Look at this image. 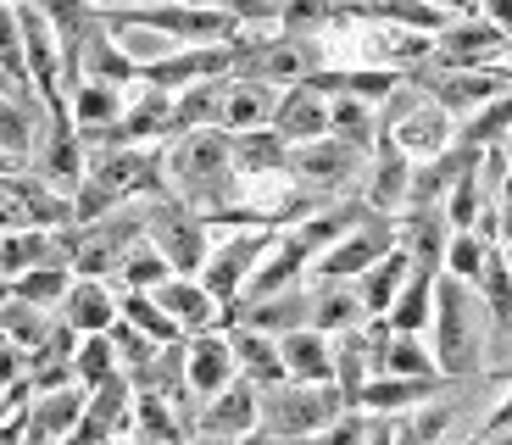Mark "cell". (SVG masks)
<instances>
[{"instance_id":"obj_1","label":"cell","mask_w":512,"mask_h":445,"mask_svg":"<svg viewBox=\"0 0 512 445\" xmlns=\"http://www.w3.org/2000/svg\"><path fill=\"white\" fill-rule=\"evenodd\" d=\"M162 190L179 206H190L195 217L218 223L223 212L245 206V184L234 173V140L223 128H195L179 140L162 145Z\"/></svg>"},{"instance_id":"obj_2","label":"cell","mask_w":512,"mask_h":445,"mask_svg":"<svg viewBox=\"0 0 512 445\" xmlns=\"http://www.w3.org/2000/svg\"><path fill=\"white\" fill-rule=\"evenodd\" d=\"M429 351H435L440 379H479L496 373V323L479 301L474 284L440 273L435 279V323H429Z\"/></svg>"},{"instance_id":"obj_3","label":"cell","mask_w":512,"mask_h":445,"mask_svg":"<svg viewBox=\"0 0 512 445\" xmlns=\"http://www.w3.org/2000/svg\"><path fill=\"white\" fill-rule=\"evenodd\" d=\"M368 162H373L368 151H357V145L323 134V140H312V145H295L284 178H290V190L301 195V201L329 206V201H351V195H362Z\"/></svg>"},{"instance_id":"obj_4","label":"cell","mask_w":512,"mask_h":445,"mask_svg":"<svg viewBox=\"0 0 512 445\" xmlns=\"http://www.w3.org/2000/svg\"><path fill=\"white\" fill-rule=\"evenodd\" d=\"M256 407H262L256 429L273 434L279 445H312L340 412H351L334 384H290V379L273 384V390H256Z\"/></svg>"},{"instance_id":"obj_5","label":"cell","mask_w":512,"mask_h":445,"mask_svg":"<svg viewBox=\"0 0 512 445\" xmlns=\"http://www.w3.org/2000/svg\"><path fill=\"white\" fill-rule=\"evenodd\" d=\"M145 240L167 256V267H173L179 279H195L206 267V251H212V223L195 217L190 206H179L162 190V195L145 201Z\"/></svg>"},{"instance_id":"obj_6","label":"cell","mask_w":512,"mask_h":445,"mask_svg":"<svg viewBox=\"0 0 512 445\" xmlns=\"http://www.w3.org/2000/svg\"><path fill=\"white\" fill-rule=\"evenodd\" d=\"M284 229H229L223 240H212V251H206V267L195 273L201 279V290L212 295L218 306H234L245 295V284H251V273L262 267V256L273 251V240H279Z\"/></svg>"},{"instance_id":"obj_7","label":"cell","mask_w":512,"mask_h":445,"mask_svg":"<svg viewBox=\"0 0 512 445\" xmlns=\"http://www.w3.org/2000/svg\"><path fill=\"white\" fill-rule=\"evenodd\" d=\"M390 251H396V217L368 212L357 229L346 234V240L334 245V251H323L318 262H312L307 279H323V284H357L362 273H368L373 262H384Z\"/></svg>"},{"instance_id":"obj_8","label":"cell","mask_w":512,"mask_h":445,"mask_svg":"<svg viewBox=\"0 0 512 445\" xmlns=\"http://www.w3.org/2000/svg\"><path fill=\"white\" fill-rule=\"evenodd\" d=\"M507 56V34L490 28L485 17H451L435 34V67H501Z\"/></svg>"},{"instance_id":"obj_9","label":"cell","mask_w":512,"mask_h":445,"mask_svg":"<svg viewBox=\"0 0 512 445\" xmlns=\"http://www.w3.org/2000/svg\"><path fill=\"white\" fill-rule=\"evenodd\" d=\"M396 245L407 251L412 273H429L440 279V267H446V245H451V223L440 206H407L396 217Z\"/></svg>"},{"instance_id":"obj_10","label":"cell","mask_w":512,"mask_h":445,"mask_svg":"<svg viewBox=\"0 0 512 445\" xmlns=\"http://www.w3.org/2000/svg\"><path fill=\"white\" fill-rule=\"evenodd\" d=\"M234 379H240V368H234V351H229V334L223 329H206V334L184 340V384H190L195 401L223 395Z\"/></svg>"},{"instance_id":"obj_11","label":"cell","mask_w":512,"mask_h":445,"mask_svg":"<svg viewBox=\"0 0 512 445\" xmlns=\"http://www.w3.org/2000/svg\"><path fill=\"white\" fill-rule=\"evenodd\" d=\"M206 78H229V45H184L167 62L145 67L140 84L145 89H167V95H184V89L206 84Z\"/></svg>"},{"instance_id":"obj_12","label":"cell","mask_w":512,"mask_h":445,"mask_svg":"<svg viewBox=\"0 0 512 445\" xmlns=\"http://www.w3.org/2000/svg\"><path fill=\"white\" fill-rule=\"evenodd\" d=\"M384 140L396 145L401 156H412V162H435V156H446L451 145H457V123H451V117L440 112L429 95H423V101L412 106V112L401 117V123L384 134Z\"/></svg>"},{"instance_id":"obj_13","label":"cell","mask_w":512,"mask_h":445,"mask_svg":"<svg viewBox=\"0 0 512 445\" xmlns=\"http://www.w3.org/2000/svg\"><path fill=\"white\" fill-rule=\"evenodd\" d=\"M407 190H412V156H401L390 140H379L368 178H362V206L379 217H401L407 212Z\"/></svg>"},{"instance_id":"obj_14","label":"cell","mask_w":512,"mask_h":445,"mask_svg":"<svg viewBox=\"0 0 512 445\" xmlns=\"http://www.w3.org/2000/svg\"><path fill=\"white\" fill-rule=\"evenodd\" d=\"M273 134H279L284 145H312L329 134V95H318L312 84H290L279 89V106H273Z\"/></svg>"},{"instance_id":"obj_15","label":"cell","mask_w":512,"mask_h":445,"mask_svg":"<svg viewBox=\"0 0 512 445\" xmlns=\"http://www.w3.org/2000/svg\"><path fill=\"white\" fill-rule=\"evenodd\" d=\"M84 401H90V390H84V384H67V390L34 395V401H28V423H23V445H62L67 434L84 423Z\"/></svg>"},{"instance_id":"obj_16","label":"cell","mask_w":512,"mask_h":445,"mask_svg":"<svg viewBox=\"0 0 512 445\" xmlns=\"http://www.w3.org/2000/svg\"><path fill=\"white\" fill-rule=\"evenodd\" d=\"M256 423H262V407H256V390L245 379H234L229 390L201 401V412H195V434H218V440H245V434H256Z\"/></svg>"},{"instance_id":"obj_17","label":"cell","mask_w":512,"mask_h":445,"mask_svg":"<svg viewBox=\"0 0 512 445\" xmlns=\"http://www.w3.org/2000/svg\"><path fill=\"white\" fill-rule=\"evenodd\" d=\"M56 318H62L78 340H90V334H112L117 329V284L73 279V290H67V301H62Z\"/></svg>"},{"instance_id":"obj_18","label":"cell","mask_w":512,"mask_h":445,"mask_svg":"<svg viewBox=\"0 0 512 445\" xmlns=\"http://www.w3.org/2000/svg\"><path fill=\"white\" fill-rule=\"evenodd\" d=\"M156 306H162L167 318L179 323V334H206V329H223V306L201 290V279H167L156 290Z\"/></svg>"},{"instance_id":"obj_19","label":"cell","mask_w":512,"mask_h":445,"mask_svg":"<svg viewBox=\"0 0 512 445\" xmlns=\"http://www.w3.org/2000/svg\"><path fill=\"white\" fill-rule=\"evenodd\" d=\"M45 106L39 101H17V95H0V156L12 167H28L39 151V134H45Z\"/></svg>"},{"instance_id":"obj_20","label":"cell","mask_w":512,"mask_h":445,"mask_svg":"<svg viewBox=\"0 0 512 445\" xmlns=\"http://www.w3.org/2000/svg\"><path fill=\"white\" fill-rule=\"evenodd\" d=\"M307 301H312V329L340 340V334L362 329L368 312H362V295L357 284H323V279H307Z\"/></svg>"},{"instance_id":"obj_21","label":"cell","mask_w":512,"mask_h":445,"mask_svg":"<svg viewBox=\"0 0 512 445\" xmlns=\"http://www.w3.org/2000/svg\"><path fill=\"white\" fill-rule=\"evenodd\" d=\"M284 379L290 384H334V340L318 329H295L279 340Z\"/></svg>"},{"instance_id":"obj_22","label":"cell","mask_w":512,"mask_h":445,"mask_svg":"<svg viewBox=\"0 0 512 445\" xmlns=\"http://www.w3.org/2000/svg\"><path fill=\"white\" fill-rule=\"evenodd\" d=\"M73 84H117V89H134V84H140V67L128 62L123 45L106 34V23L95 28L90 39H84V51H78V78H73Z\"/></svg>"},{"instance_id":"obj_23","label":"cell","mask_w":512,"mask_h":445,"mask_svg":"<svg viewBox=\"0 0 512 445\" xmlns=\"http://www.w3.org/2000/svg\"><path fill=\"white\" fill-rule=\"evenodd\" d=\"M273 106H279V89L256 84V78H229L223 89V134H251V128L273 123Z\"/></svg>"},{"instance_id":"obj_24","label":"cell","mask_w":512,"mask_h":445,"mask_svg":"<svg viewBox=\"0 0 512 445\" xmlns=\"http://www.w3.org/2000/svg\"><path fill=\"white\" fill-rule=\"evenodd\" d=\"M128 95L134 89H117V84H73L67 89V117H73L78 134H101V128L123 123Z\"/></svg>"},{"instance_id":"obj_25","label":"cell","mask_w":512,"mask_h":445,"mask_svg":"<svg viewBox=\"0 0 512 445\" xmlns=\"http://www.w3.org/2000/svg\"><path fill=\"white\" fill-rule=\"evenodd\" d=\"M223 334H229L234 368H240V379L251 384V390H273V384H284L279 340H268V334H256V329H223Z\"/></svg>"},{"instance_id":"obj_26","label":"cell","mask_w":512,"mask_h":445,"mask_svg":"<svg viewBox=\"0 0 512 445\" xmlns=\"http://www.w3.org/2000/svg\"><path fill=\"white\" fill-rule=\"evenodd\" d=\"M440 384L446 379H390V373H379L357 395V412H368V418H401V412L423 407L429 395H440Z\"/></svg>"},{"instance_id":"obj_27","label":"cell","mask_w":512,"mask_h":445,"mask_svg":"<svg viewBox=\"0 0 512 445\" xmlns=\"http://www.w3.org/2000/svg\"><path fill=\"white\" fill-rule=\"evenodd\" d=\"M234 140V173L240 184H262V178H284L290 167V145L273 128H251V134H229Z\"/></svg>"},{"instance_id":"obj_28","label":"cell","mask_w":512,"mask_h":445,"mask_svg":"<svg viewBox=\"0 0 512 445\" xmlns=\"http://www.w3.org/2000/svg\"><path fill=\"white\" fill-rule=\"evenodd\" d=\"M407 279H412V262H407V251H390L384 262H373L368 273L357 279V295H362V312H368V323L373 318H390V306H396V295L407 290Z\"/></svg>"},{"instance_id":"obj_29","label":"cell","mask_w":512,"mask_h":445,"mask_svg":"<svg viewBox=\"0 0 512 445\" xmlns=\"http://www.w3.org/2000/svg\"><path fill=\"white\" fill-rule=\"evenodd\" d=\"M223 89H229V78H206V84L173 95V128H167V140L195 134V128H218L223 123Z\"/></svg>"},{"instance_id":"obj_30","label":"cell","mask_w":512,"mask_h":445,"mask_svg":"<svg viewBox=\"0 0 512 445\" xmlns=\"http://www.w3.org/2000/svg\"><path fill=\"white\" fill-rule=\"evenodd\" d=\"M373 345H368V334L362 329H351V334H340L334 340V390L346 395V407L357 412V395L368 390V379H373Z\"/></svg>"},{"instance_id":"obj_31","label":"cell","mask_w":512,"mask_h":445,"mask_svg":"<svg viewBox=\"0 0 512 445\" xmlns=\"http://www.w3.org/2000/svg\"><path fill=\"white\" fill-rule=\"evenodd\" d=\"M507 140H512V89L496 95L490 106H479L468 123H457V145H468V151H496Z\"/></svg>"},{"instance_id":"obj_32","label":"cell","mask_w":512,"mask_h":445,"mask_svg":"<svg viewBox=\"0 0 512 445\" xmlns=\"http://www.w3.org/2000/svg\"><path fill=\"white\" fill-rule=\"evenodd\" d=\"M67 290H73V267L67 262H45V267H28L23 279H12V295L39 312H62Z\"/></svg>"},{"instance_id":"obj_33","label":"cell","mask_w":512,"mask_h":445,"mask_svg":"<svg viewBox=\"0 0 512 445\" xmlns=\"http://www.w3.org/2000/svg\"><path fill=\"white\" fill-rule=\"evenodd\" d=\"M51 329H56V312H39V306L17 301V295L0 306V334H6V345H17V351H28V356L51 340Z\"/></svg>"},{"instance_id":"obj_34","label":"cell","mask_w":512,"mask_h":445,"mask_svg":"<svg viewBox=\"0 0 512 445\" xmlns=\"http://www.w3.org/2000/svg\"><path fill=\"white\" fill-rule=\"evenodd\" d=\"M167 279H179V273L167 267V256L156 251L151 240H140L134 251L123 256V267H117V279H112V284H117V290H134V295H156Z\"/></svg>"},{"instance_id":"obj_35","label":"cell","mask_w":512,"mask_h":445,"mask_svg":"<svg viewBox=\"0 0 512 445\" xmlns=\"http://www.w3.org/2000/svg\"><path fill=\"white\" fill-rule=\"evenodd\" d=\"M384 323L396 334H429V323H435V279H429V273H412Z\"/></svg>"},{"instance_id":"obj_36","label":"cell","mask_w":512,"mask_h":445,"mask_svg":"<svg viewBox=\"0 0 512 445\" xmlns=\"http://www.w3.org/2000/svg\"><path fill=\"white\" fill-rule=\"evenodd\" d=\"M379 373H390V379H440L435 351H429L423 334H390V345L379 356Z\"/></svg>"},{"instance_id":"obj_37","label":"cell","mask_w":512,"mask_h":445,"mask_svg":"<svg viewBox=\"0 0 512 445\" xmlns=\"http://www.w3.org/2000/svg\"><path fill=\"white\" fill-rule=\"evenodd\" d=\"M329 134L373 156V145H379V112L362 106V101H351V95H334L329 101Z\"/></svg>"},{"instance_id":"obj_38","label":"cell","mask_w":512,"mask_h":445,"mask_svg":"<svg viewBox=\"0 0 512 445\" xmlns=\"http://www.w3.org/2000/svg\"><path fill=\"white\" fill-rule=\"evenodd\" d=\"M117 318H123L128 329H140L145 340H156V345H179V340H184V334H179V323L167 318L162 306H156V295L117 290Z\"/></svg>"},{"instance_id":"obj_39","label":"cell","mask_w":512,"mask_h":445,"mask_svg":"<svg viewBox=\"0 0 512 445\" xmlns=\"http://www.w3.org/2000/svg\"><path fill=\"white\" fill-rule=\"evenodd\" d=\"M334 23H346L340 0H284V12H279V28L295 39H323Z\"/></svg>"},{"instance_id":"obj_40","label":"cell","mask_w":512,"mask_h":445,"mask_svg":"<svg viewBox=\"0 0 512 445\" xmlns=\"http://www.w3.org/2000/svg\"><path fill=\"white\" fill-rule=\"evenodd\" d=\"M117 345H112V334H90V340H78V351H73V379L84 384V390H101L106 379H117Z\"/></svg>"},{"instance_id":"obj_41","label":"cell","mask_w":512,"mask_h":445,"mask_svg":"<svg viewBox=\"0 0 512 445\" xmlns=\"http://www.w3.org/2000/svg\"><path fill=\"white\" fill-rule=\"evenodd\" d=\"M490 251H496V245H485L479 234H451L446 267H440V273H451V279H462V284H479V273H485Z\"/></svg>"},{"instance_id":"obj_42","label":"cell","mask_w":512,"mask_h":445,"mask_svg":"<svg viewBox=\"0 0 512 445\" xmlns=\"http://www.w3.org/2000/svg\"><path fill=\"white\" fill-rule=\"evenodd\" d=\"M368 440V412H340L312 445H362Z\"/></svg>"},{"instance_id":"obj_43","label":"cell","mask_w":512,"mask_h":445,"mask_svg":"<svg viewBox=\"0 0 512 445\" xmlns=\"http://www.w3.org/2000/svg\"><path fill=\"white\" fill-rule=\"evenodd\" d=\"M28 379V351H17V345H0V395L12 390V384Z\"/></svg>"},{"instance_id":"obj_44","label":"cell","mask_w":512,"mask_h":445,"mask_svg":"<svg viewBox=\"0 0 512 445\" xmlns=\"http://www.w3.org/2000/svg\"><path fill=\"white\" fill-rule=\"evenodd\" d=\"M479 17H485L490 28H501V34L512 39V0H479Z\"/></svg>"},{"instance_id":"obj_45","label":"cell","mask_w":512,"mask_h":445,"mask_svg":"<svg viewBox=\"0 0 512 445\" xmlns=\"http://www.w3.org/2000/svg\"><path fill=\"white\" fill-rule=\"evenodd\" d=\"M496 217H501V240H512V162H507V178H501V195H496Z\"/></svg>"},{"instance_id":"obj_46","label":"cell","mask_w":512,"mask_h":445,"mask_svg":"<svg viewBox=\"0 0 512 445\" xmlns=\"http://www.w3.org/2000/svg\"><path fill=\"white\" fill-rule=\"evenodd\" d=\"M362 445H396V429H390V418H368V440Z\"/></svg>"},{"instance_id":"obj_47","label":"cell","mask_w":512,"mask_h":445,"mask_svg":"<svg viewBox=\"0 0 512 445\" xmlns=\"http://www.w3.org/2000/svg\"><path fill=\"white\" fill-rule=\"evenodd\" d=\"M429 6H435V12H446V17H474L479 12L474 0H429Z\"/></svg>"},{"instance_id":"obj_48","label":"cell","mask_w":512,"mask_h":445,"mask_svg":"<svg viewBox=\"0 0 512 445\" xmlns=\"http://www.w3.org/2000/svg\"><path fill=\"white\" fill-rule=\"evenodd\" d=\"M184 445H240V440H218V434H190Z\"/></svg>"},{"instance_id":"obj_49","label":"cell","mask_w":512,"mask_h":445,"mask_svg":"<svg viewBox=\"0 0 512 445\" xmlns=\"http://www.w3.org/2000/svg\"><path fill=\"white\" fill-rule=\"evenodd\" d=\"M17 412H28V407H12V395H0V423H6V418H17Z\"/></svg>"},{"instance_id":"obj_50","label":"cell","mask_w":512,"mask_h":445,"mask_svg":"<svg viewBox=\"0 0 512 445\" xmlns=\"http://www.w3.org/2000/svg\"><path fill=\"white\" fill-rule=\"evenodd\" d=\"M240 445H279V440H273V434H262V429H256V434H245Z\"/></svg>"},{"instance_id":"obj_51","label":"cell","mask_w":512,"mask_h":445,"mask_svg":"<svg viewBox=\"0 0 512 445\" xmlns=\"http://www.w3.org/2000/svg\"><path fill=\"white\" fill-rule=\"evenodd\" d=\"M12 301V279H0V306Z\"/></svg>"},{"instance_id":"obj_52","label":"cell","mask_w":512,"mask_h":445,"mask_svg":"<svg viewBox=\"0 0 512 445\" xmlns=\"http://www.w3.org/2000/svg\"><path fill=\"white\" fill-rule=\"evenodd\" d=\"M501 262H507V267H512V240H501Z\"/></svg>"},{"instance_id":"obj_53","label":"cell","mask_w":512,"mask_h":445,"mask_svg":"<svg viewBox=\"0 0 512 445\" xmlns=\"http://www.w3.org/2000/svg\"><path fill=\"white\" fill-rule=\"evenodd\" d=\"M501 368H507V373H512V345H507V351H501Z\"/></svg>"},{"instance_id":"obj_54","label":"cell","mask_w":512,"mask_h":445,"mask_svg":"<svg viewBox=\"0 0 512 445\" xmlns=\"http://www.w3.org/2000/svg\"><path fill=\"white\" fill-rule=\"evenodd\" d=\"M6 173H17V167H12V162H6V156H0V178H6Z\"/></svg>"},{"instance_id":"obj_55","label":"cell","mask_w":512,"mask_h":445,"mask_svg":"<svg viewBox=\"0 0 512 445\" xmlns=\"http://www.w3.org/2000/svg\"><path fill=\"white\" fill-rule=\"evenodd\" d=\"M0 345H6V334H0Z\"/></svg>"},{"instance_id":"obj_56","label":"cell","mask_w":512,"mask_h":445,"mask_svg":"<svg viewBox=\"0 0 512 445\" xmlns=\"http://www.w3.org/2000/svg\"><path fill=\"white\" fill-rule=\"evenodd\" d=\"M340 6H351V0H340Z\"/></svg>"},{"instance_id":"obj_57","label":"cell","mask_w":512,"mask_h":445,"mask_svg":"<svg viewBox=\"0 0 512 445\" xmlns=\"http://www.w3.org/2000/svg\"><path fill=\"white\" fill-rule=\"evenodd\" d=\"M474 6H479V0H474Z\"/></svg>"},{"instance_id":"obj_58","label":"cell","mask_w":512,"mask_h":445,"mask_svg":"<svg viewBox=\"0 0 512 445\" xmlns=\"http://www.w3.org/2000/svg\"><path fill=\"white\" fill-rule=\"evenodd\" d=\"M507 145H512V140H507Z\"/></svg>"}]
</instances>
